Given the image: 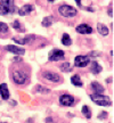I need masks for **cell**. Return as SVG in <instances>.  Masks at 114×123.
<instances>
[{
	"label": "cell",
	"instance_id": "obj_1",
	"mask_svg": "<svg viewBox=\"0 0 114 123\" xmlns=\"http://www.w3.org/2000/svg\"><path fill=\"white\" fill-rule=\"evenodd\" d=\"M15 12L14 0H0V15H8Z\"/></svg>",
	"mask_w": 114,
	"mask_h": 123
},
{
	"label": "cell",
	"instance_id": "obj_2",
	"mask_svg": "<svg viewBox=\"0 0 114 123\" xmlns=\"http://www.w3.org/2000/svg\"><path fill=\"white\" fill-rule=\"evenodd\" d=\"M91 100L99 106H111L112 105V101H111L110 97L107 96H103V95H97V93H94L90 96Z\"/></svg>",
	"mask_w": 114,
	"mask_h": 123
},
{
	"label": "cell",
	"instance_id": "obj_3",
	"mask_svg": "<svg viewBox=\"0 0 114 123\" xmlns=\"http://www.w3.org/2000/svg\"><path fill=\"white\" fill-rule=\"evenodd\" d=\"M27 73L22 70H15L13 72V80L16 84H24L27 80Z\"/></svg>",
	"mask_w": 114,
	"mask_h": 123
},
{
	"label": "cell",
	"instance_id": "obj_4",
	"mask_svg": "<svg viewBox=\"0 0 114 123\" xmlns=\"http://www.w3.org/2000/svg\"><path fill=\"white\" fill-rule=\"evenodd\" d=\"M59 13H61L62 16H64V17H74L75 15H76V9L73 8V7H71L69 5H63L59 7Z\"/></svg>",
	"mask_w": 114,
	"mask_h": 123
},
{
	"label": "cell",
	"instance_id": "obj_5",
	"mask_svg": "<svg viewBox=\"0 0 114 123\" xmlns=\"http://www.w3.org/2000/svg\"><path fill=\"white\" fill-rule=\"evenodd\" d=\"M65 57V53L63 50H59V49H54L50 51L49 54V61L50 62H56V61H61V59H64Z\"/></svg>",
	"mask_w": 114,
	"mask_h": 123
},
{
	"label": "cell",
	"instance_id": "obj_6",
	"mask_svg": "<svg viewBox=\"0 0 114 123\" xmlns=\"http://www.w3.org/2000/svg\"><path fill=\"white\" fill-rule=\"evenodd\" d=\"M90 62V58L88 56H76L74 59V65L76 67H84L87 66Z\"/></svg>",
	"mask_w": 114,
	"mask_h": 123
},
{
	"label": "cell",
	"instance_id": "obj_7",
	"mask_svg": "<svg viewBox=\"0 0 114 123\" xmlns=\"http://www.w3.org/2000/svg\"><path fill=\"white\" fill-rule=\"evenodd\" d=\"M59 103L64 106H71L74 104V97L71 95H63L59 97Z\"/></svg>",
	"mask_w": 114,
	"mask_h": 123
},
{
	"label": "cell",
	"instance_id": "obj_8",
	"mask_svg": "<svg viewBox=\"0 0 114 123\" xmlns=\"http://www.w3.org/2000/svg\"><path fill=\"white\" fill-rule=\"evenodd\" d=\"M75 31L78 33H80V34H90L92 32V29L88 24H80V25L76 26Z\"/></svg>",
	"mask_w": 114,
	"mask_h": 123
},
{
	"label": "cell",
	"instance_id": "obj_9",
	"mask_svg": "<svg viewBox=\"0 0 114 123\" xmlns=\"http://www.w3.org/2000/svg\"><path fill=\"white\" fill-rule=\"evenodd\" d=\"M42 76H44V79L49 80V81H51V82H58L59 81V75L56 74V73H53V72H44L42 73Z\"/></svg>",
	"mask_w": 114,
	"mask_h": 123
},
{
	"label": "cell",
	"instance_id": "obj_10",
	"mask_svg": "<svg viewBox=\"0 0 114 123\" xmlns=\"http://www.w3.org/2000/svg\"><path fill=\"white\" fill-rule=\"evenodd\" d=\"M6 49L8 50V51H10V53L15 54V55H24V53H25V50L23 48H19V47H16V46H13V44H9V46H7L6 47Z\"/></svg>",
	"mask_w": 114,
	"mask_h": 123
},
{
	"label": "cell",
	"instance_id": "obj_11",
	"mask_svg": "<svg viewBox=\"0 0 114 123\" xmlns=\"http://www.w3.org/2000/svg\"><path fill=\"white\" fill-rule=\"evenodd\" d=\"M0 96L4 100H7L9 98V91H8V87L6 83L0 84Z\"/></svg>",
	"mask_w": 114,
	"mask_h": 123
},
{
	"label": "cell",
	"instance_id": "obj_12",
	"mask_svg": "<svg viewBox=\"0 0 114 123\" xmlns=\"http://www.w3.org/2000/svg\"><path fill=\"white\" fill-rule=\"evenodd\" d=\"M33 9H34V7H33L32 5H25V6H23L22 8L18 10V14H19L21 16H24V15H26V14H30Z\"/></svg>",
	"mask_w": 114,
	"mask_h": 123
},
{
	"label": "cell",
	"instance_id": "obj_13",
	"mask_svg": "<svg viewBox=\"0 0 114 123\" xmlns=\"http://www.w3.org/2000/svg\"><path fill=\"white\" fill-rule=\"evenodd\" d=\"M13 40L15 42L17 43H21V44H26V43H30L32 40H34V35H29L26 38H22V39H17V38H13Z\"/></svg>",
	"mask_w": 114,
	"mask_h": 123
},
{
	"label": "cell",
	"instance_id": "obj_14",
	"mask_svg": "<svg viewBox=\"0 0 114 123\" xmlns=\"http://www.w3.org/2000/svg\"><path fill=\"white\" fill-rule=\"evenodd\" d=\"M91 88H92V90H94V92L97 93V95H101V93L104 92V88H103V86L99 84L98 82H92Z\"/></svg>",
	"mask_w": 114,
	"mask_h": 123
},
{
	"label": "cell",
	"instance_id": "obj_15",
	"mask_svg": "<svg viewBox=\"0 0 114 123\" xmlns=\"http://www.w3.org/2000/svg\"><path fill=\"white\" fill-rule=\"evenodd\" d=\"M97 30H98V32H99V34L104 35V37H106V35L108 34L107 27H106L104 24H101V23H98V24H97Z\"/></svg>",
	"mask_w": 114,
	"mask_h": 123
},
{
	"label": "cell",
	"instance_id": "obj_16",
	"mask_svg": "<svg viewBox=\"0 0 114 123\" xmlns=\"http://www.w3.org/2000/svg\"><path fill=\"white\" fill-rule=\"evenodd\" d=\"M101 71V66L99 65L96 61L91 62V72L92 73H94V74H98Z\"/></svg>",
	"mask_w": 114,
	"mask_h": 123
},
{
	"label": "cell",
	"instance_id": "obj_17",
	"mask_svg": "<svg viewBox=\"0 0 114 123\" xmlns=\"http://www.w3.org/2000/svg\"><path fill=\"white\" fill-rule=\"evenodd\" d=\"M71 82H72V84H74L75 87H82V81L80 80V76L78 74L73 75L71 78Z\"/></svg>",
	"mask_w": 114,
	"mask_h": 123
},
{
	"label": "cell",
	"instance_id": "obj_18",
	"mask_svg": "<svg viewBox=\"0 0 114 123\" xmlns=\"http://www.w3.org/2000/svg\"><path fill=\"white\" fill-rule=\"evenodd\" d=\"M62 43L64 44V46H70L71 43H72V40H71L70 35L69 34H63V37H62Z\"/></svg>",
	"mask_w": 114,
	"mask_h": 123
},
{
	"label": "cell",
	"instance_id": "obj_19",
	"mask_svg": "<svg viewBox=\"0 0 114 123\" xmlns=\"http://www.w3.org/2000/svg\"><path fill=\"white\" fill-rule=\"evenodd\" d=\"M53 21H54V18L51 17V16H48V17H46V18H44V21H42V25L44 26H50L51 25V23H53Z\"/></svg>",
	"mask_w": 114,
	"mask_h": 123
},
{
	"label": "cell",
	"instance_id": "obj_20",
	"mask_svg": "<svg viewBox=\"0 0 114 123\" xmlns=\"http://www.w3.org/2000/svg\"><path fill=\"white\" fill-rule=\"evenodd\" d=\"M82 114H83L87 119H90V117H91V112H90L88 106H83V107H82Z\"/></svg>",
	"mask_w": 114,
	"mask_h": 123
},
{
	"label": "cell",
	"instance_id": "obj_21",
	"mask_svg": "<svg viewBox=\"0 0 114 123\" xmlns=\"http://www.w3.org/2000/svg\"><path fill=\"white\" fill-rule=\"evenodd\" d=\"M13 27L15 29V30L19 31V32H24V31H25L22 26H21V24H19V22H18L17 19H16V21H14V23H13Z\"/></svg>",
	"mask_w": 114,
	"mask_h": 123
},
{
	"label": "cell",
	"instance_id": "obj_22",
	"mask_svg": "<svg viewBox=\"0 0 114 123\" xmlns=\"http://www.w3.org/2000/svg\"><path fill=\"white\" fill-rule=\"evenodd\" d=\"M6 32H8V25L0 22V33H6Z\"/></svg>",
	"mask_w": 114,
	"mask_h": 123
},
{
	"label": "cell",
	"instance_id": "obj_23",
	"mask_svg": "<svg viewBox=\"0 0 114 123\" xmlns=\"http://www.w3.org/2000/svg\"><path fill=\"white\" fill-rule=\"evenodd\" d=\"M61 68L64 71V72H70V71H71V66H70V64H69L67 62H65V63L61 66Z\"/></svg>",
	"mask_w": 114,
	"mask_h": 123
},
{
	"label": "cell",
	"instance_id": "obj_24",
	"mask_svg": "<svg viewBox=\"0 0 114 123\" xmlns=\"http://www.w3.org/2000/svg\"><path fill=\"white\" fill-rule=\"evenodd\" d=\"M37 91H40V92H44V93H47V92H49V89L44 88V87H41V86H38V87H37Z\"/></svg>",
	"mask_w": 114,
	"mask_h": 123
},
{
	"label": "cell",
	"instance_id": "obj_25",
	"mask_svg": "<svg viewBox=\"0 0 114 123\" xmlns=\"http://www.w3.org/2000/svg\"><path fill=\"white\" fill-rule=\"evenodd\" d=\"M106 117H107V113H106V112H103V113H101V114H99V116H98V119H99V120L106 119Z\"/></svg>",
	"mask_w": 114,
	"mask_h": 123
},
{
	"label": "cell",
	"instance_id": "obj_26",
	"mask_svg": "<svg viewBox=\"0 0 114 123\" xmlns=\"http://www.w3.org/2000/svg\"><path fill=\"white\" fill-rule=\"evenodd\" d=\"M46 122H47V123H54L51 117H47V119H46Z\"/></svg>",
	"mask_w": 114,
	"mask_h": 123
},
{
	"label": "cell",
	"instance_id": "obj_27",
	"mask_svg": "<svg viewBox=\"0 0 114 123\" xmlns=\"http://www.w3.org/2000/svg\"><path fill=\"white\" fill-rule=\"evenodd\" d=\"M108 15H110V16H113V9L111 8H108Z\"/></svg>",
	"mask_w": 114,
	"mask_h": 123
},
{
	"label": "cell",
	"instance_id": "obj_28",
	"mask_svg": "<svg viewBox=\"0 0 114 123\" xmlns=\"http://www.w3.org/2000/svg\"><path fill=\"white\" fill-rule=\"evenodd\" d=\"M75 2H76V5H78L79 7H81V0H75Z\"/></svg>",
	"mask_w": 114,
	"mask_h": 123
},
{
	"label": "cell",
	"instance_id": "obj_29",
	"mask_svg": "<svg viewBox=\"0 0 114 123\" xmlns=\"http://www.w3.org/2000/svg\"><path fill=\"white\" fill-rule=\"evenodd\" d=\"M48 1H55V0H48Z\"/></svg>",
	"mask_w": 114,
	"mask_h": 123
},
{
	"label": "cell",
	"instance_id": "obj_30",
	"mask_svg": "<svg viewBox=\"0 0 114 123\" xmlns=\"http://www.w3.org/2000/svg\"><path fill=\"white\" fill-rule=\"evenodd\" d=\"M4 123H5V122H4Z\"/></svg>",
	"mask_w": 114,
	"mask_h": 123
}]
</instances>
